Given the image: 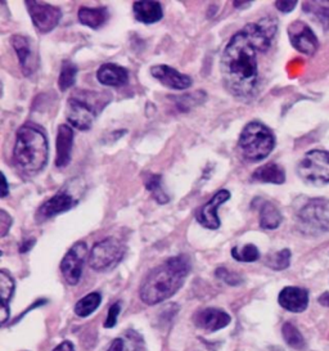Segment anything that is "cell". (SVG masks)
<instances>
[{
	"mask_svg": "<svg viewBox=\"0 0 329 351\" xmlns=\"http://www.w3.org/2000/svg\"><path fill=\"white\" fill-rule=\"evenodd\" d=\"M278 32L274 17L249 22L236 32L223 51L220 70L228 92L236 98L255 97L260 85L257 56L267 53Z\"/></svg>",
	"mask_w": 329,
	"mask_h": 351,
	"instance_id": "cell-1",
	"label": "cell"
},
{
	"mask_svg": "<svg viewBox=\"0 0 329 351\" xmlns=\"http://www.w3.org/2000/svg\"><path fill=\"white\" fill-rule=\"evenodd\" d=\"M72 147H73V130L71 126L62 124L58 126L56 139V166L63 169L71 162Z\"/></svg>",
	"mask_w": 329,
	"mask_h": 351,
	"instance_id": "cell-17",
	"label": "cell"
},
{
	"mask_svg": "<svg viewBox=\"0 0 329 351\" xmlns=\"http://www.w3.org/2000/svg\"><path fill=\"white\" fill-rule=\"evenodd\" d=\"M283 220L280 211L271 202H263L260 207V227L265 230L277 229Z\"/></svg>",
	"mask_w": 329,
	"mask_h": 351,
	"instance_id": "cell-23",
	"label": "cell"
},
{
	"mask_svg": "<svg viewBox=\"0 0 329 351\" xmlns=\"http://www.w3.org/2000/svg\"><path fill=\"white\" fill-rule=\"evenodd\" d=\"M151 73L164 86L174 90H185L193 84V80L188 75L179 73L167 64H156L151 67Z\"/></svg>",
	"mask_w": 329,
	"mask_h": 351,
	"instance_id": "cell-15",
	"label": "cell"
},
{
	"mask_svg": "<svg viewBox=\"0 0 329 351\" xmlns=\"http://www.w3.org/2000/svg\"><path fill=\"white\" fill-rule=\"evenodd\" d=\"M230 199V192L228 189H221L216 195L210 198L208 202L199 207L195 213V219L197 221L210 230H216L220 228V219H219V207L226 201Z\"/></svg>",
	"mask_w": 329,
	"mask_h": 351,
	"instance_id": "cell-12",
	"label": "cell"
},
{
	"mask_svg": "<svg viewBox=\"0 0 329 351\" xmlns=\"http://www.w3.org/2000/svg\"><path fill=\"white\" fill-rule=\"evenodd\" d=\"M282 335L283 339L287 342L288 345L296 350H301L305 346V340L301 332L293 326L292 323H284L282 327Z\"/></svg>",
	"mask_w": 329,
	"mask_h": 351,
	"instance_id": "cell-27",
	"label": "cell"
},
{
	"mask_svg": "<svg viewBox=\"0 0 329 351\" xmlns=\"http://www.w3.org/2000/svg\"><path fill=\"white\" fill-rule=\"evenodd\" d=\"M49 160V143L44 129L26 123L16 133L13 162L23 176H34L45 169Z\"/></svg>",
	"mask_w": 329,
	"mask_h": 351,
	"instance_id": "cell-3",
	"label": "cell"
},
{
	"mask_svg": "<svg viewBox=\"0 0 329 351\" xmlns=\"http://www.w3.org/2000/svg\"><path fill=\"white\" fill-rule=\"evenodd\" d=\"M126 254V245L117 238H104L93 246L89 265L95 271H108L116 268Z\"/></svg>",
	"mask_w": 329,
	"mask_h": 351,
	"instance_id": "cell-5",
	"label": "cell"
},
{
	"mask_svg": "<svg viewBox=\"0 0 329 351\" xmlns=\"http://www.w3.org/2000/svg\"><path fill=\"white\" fill-rule=\"evenodd\" d=\"M291 264V251L288 248L280 250L267 258V265L274 270H284Z\"/></svg>",
	"mask_w": 329,
	"mask_h": 351,
	"instance_id": "cell-30",
	"label": "cell"
},
{
	"mask_svg": "<svg viewBox=\"0 0 329 351\" xmlns=\"http://www.w3.org/2000/svg\"><path fill=\"white\" fill-rule=\"evenodd\" d=\"M107 351H136L133 343L123 337H117L116 340H113L110 349Z\"/></svg>",
	"mask_w": 329,
	"mask_h": 351,
	"instance_id": "cell-31",
	"label": "cell"
},
{
	"mask_svg": "<svg viewBox=\"0 0 329 351\" xmlns=\"http://www.w3.org/2000/svg\"><path fill=\"white\" fill-rule=\"evenodd\" d=\"M25 3L32 23L38 32L48 34L58 26L62 19L61 8L35 0H26Z\"/></svg>",
	"mask_w": 329,
	"mask_h": 351,
	"instance_id": "cell-8",
	"label": "cell"
},
{
	"mask_svg": "<svg viewBox=\"0 0 329 351\" xmlns=\"http://www.w3.org/2000/svg\"><path fill=\"white\" fill-rule=\"evenodd\" d=\"M288 38L292 47L302 54L314 56L319 48L317 35L311 30L308 23L302 21L292 22L288 26Z\"/></svg>",
	"mask_w": 329,
	"mask_h": 351,
	"instance_id": "cell-11",
	"label": "cell"
},
{
	"mask_svg": "<svg viewBox=\"0 0 329 351\" xmlns=\"http://www.w3.org/2000/svg\"><path fill=\"white\" fill-rule=\"evenodd\" d=\"M36 243V239L35 238H29V239H25L22 242V245L20 246L21 254H25V252H29L31 248L34 247V245Z\"/></svg>",
	"mask_w": 329,
	"mask_h": 351,
	"instance_id": "cell-36",
	"label": "cell"
},
{
	"mask_svg": "<svg viewBox=\"0 0 329 351\" xmlns=\"http://www.w3.org/2000/svg\"><path fill=\"white\" fill-rule=\"evenodd\" d=\"M1 180H3V189H1V198H5L10 193V189H8V183H7V178L4 174H1Z\"/></svg>",
	"mask_w": 329,
	"mask_h": 351,
	"instance_id": "cell-39",
	"label": "cell"
},
{
	"mask_svg": "<svg viewBox=\"0 0 329 351\" xmlns=\"http://www.w3.org/2000/svg\"><path fill=\"white\" fill-rule=\"evenodd\" d=\"M86 256H88V246L85 242L80 241V242H76L67 251L64 258H62V276L69 285L75 286L80 282L82 268H84V263H85Z\"/></svg>",
	"mask_w": 329,
	"mask_h": 351,
	"instance_id": "cell-9",
	"label": "cell"
},
{
	"mask_svg": "<svg viewBox=\"0 0 329 351\" xmlns=\"http://www.w3.org/2000/svg\"><path fill=\"white\" fill-rule=\"evenodd\" d=\"M77 17H79L80 23L84 26H88L93 30H98L107 23L110 19V13H108V10L104 7H98V8L82 7L79 10Z\"/></svg>",
	"mask_w": 329,
	"mask_h": 351,
	"instance_id": "cell-21",
	"label": "cell"
},
{
	"mask_svg": "<svg viewBox=\"0 0 329 351\" xmlns=\"http://www.w3.org/2000/svg\"><path fill=\"white\" fill-rule=\"evenodd\" d=\"M14 280L12 278L8 271L1 270L0 271V295H1V305L8 306V302L12 299V295L14 292Z\"/></svg>",
	"mask_w": 329,
	"mask_h": 351,
	"instance_id": "cell-29",
	"label": "cell"
},
{
	"mask_svg": "<svg viewBox=\"0 0 329 351\" xmlns=\"http://www.w3.org/2000/svg\"><path fill=\"white\" fill-rule=\"evenodd\" d=\"M8 319H10V306L1 305V309H0V324L4 326Z\"/></svg>",
	"mask_w": 329,
	"mask_h": 351,
	"instance_id": "cell-37",
	"label": "cell"
},
{
	"mask_svg": "<svg viewBox=\"0 0 329 351\" xmlns=\"http://www.w3.org/2000/svg\"><path fill=\"white\" fill-rule=\"evenodd\" d=\"M215 274L219 278L223 279L224 282L229 283V285H238L239 283L238 276L234 274V273H232V271H229L228 269L219 268L216 270Z\"/></svg>",
	"mask_w": 329,
	"mask_h": 351,
	"instance_id": "cell-34",
	"label": "cell"
},
{
	"mask_svg": "<svg viewBox=\"0 0 329 351\" xmlns=\"http://www.w3.org/2000/svg\"><path fill=\"white\" fill-rule=\"evenodd\" d=\"M254 1H233V5L236 7V8H238V10H243V8H248L251 4H252Z\"/></svg>",
	"mask_w": 329,
	"mask_h": 351,
	"instance_id": "cell-40",
	"label": "cell"
},
{
	"mask_svg": "<svg viewBox=\"0 0 329 351\" xmlns=\"http://www.w3.org/2000/svg\"><path fill=\"white\" fill-rule=\"evenodd\" d=\"M254 182L270 183V184H283L286 182V171L280 165L276 162H270L267 165L260 166L252 174Z\"/></svg>",
	"mask_w": 329,
	"mask_h": 351,
	"instance_id": "cell-22",
	"label": "cell"
},
{
	"mask_svg": "<svg viewBox=\"0 0 329 351\" xmlns=\"http://www.w3.org/2000/svg\"><path fill=\"white\" fill-rule=\"evenodd\" d=\"M12 47L14 52L17 53L19 61H20L21 70L25 76H31L39 67V57L34 51L31 45L30 39L23 35H13Z\"/></svg>",
	"mask_w": 329,
	"mask_h": 351,
	"instance_id": "cell-14",
	"label": "cell"
},
{
	"mask_svg": "<svg viewBox=\"0 0 329 351\" xmlns=\"http://www.w3.org/2000/svg\"><path fill=\"white\" fill-rule=\"evenodd\" d=\"M98 82L106 86H123L129 82V71L116 63H104L97 71Z\"/></svg>",
	"mask_w": 329,
	"mask_h": 351,
	"instance_id": "cell-20",
	"label": "cell"
},
{
	"mask_svg": "<svg viewBox=\"0 0 329 351\" xmlns=\"http://www.w3.org/2000/svg\"><path fill=\"white\" fill-rule=\"evenodd\" d=\"M13 224V219L5 210H0V237H5Z\"/></svg>",
	"mask_w": 329,
	"mask_h": 351,
	"instance_id": "cell-32",
	"label": "cell"
},
{
	"mask_svg": "<svg viewBox=\"0 0 329 351\" xmlns=\"http://www.w3.org/2000/svg\"><path fill=\"white\" fill-rule=\"evenodd\" d=\"M279 305L292 313H302L308 305V291L301 287H284L278 296Z\"/></svg>",
	"mask_w": 329,
	"mask_h": 351,
	"instance_id": "cell-18",
	"label": "cell"
},
{
	"mask_svg": "<svg viewBox=\"0 0 329 351\" xmlns=\"http://www.w3.org/2000/svg\"><path fill=\"white\" fill-rule=\"evenodd\" d=\"M298 221L304 232L319 234L329 230V201L326 198H313L298 211Z\"/></svg>",
	"mask_w": 329,
	"mask_h": 351,
	"instance_id": "cell-7",
	"label": "cell"
},
{
	"mask_svg": "<svg viewBox=\"0 0 329 351\" xmlns=\"http://www.w3.org/2000/svg\"><path fill=\"white\" fill-rule=\"evenodd\" d=\"M53 351H75V349H73V345H72L71 342L64 341V342L60 343Z\"/></svg>",
	"mask_w": 329,
	"mask_h": 351,
	"instance_id": "cell-38",
	"label": "cell"
},
{
	"mask_svg": "<svg viewBox=\"0 0 329 351\" xmlns=\"http://www.w3.org/2000/svg\"><path fill=\"white\" fill-rule=\"evenodd\" d=\"M77 76V67L71 61H64L62 63L61 73L58 77V86L61 92H66L72 88L76 83Z\"/></svg>",
	"mask_w": 329,
	"mask_h": 351,
	"instance_id": "cell-25",
	"label": "cell"
},
{
	"mask_svg": "<svg viewBox=\"0 0 329 351\" xmlns=\"http://www.w3.org/2000/svg\"><path fill=\"white\" fill-rule=\"evenodd\" d=\"M95 117V108L89 102L77 97H72L69 99L66 107V119L71 126L82 132H86L92 128Z\"/></svg>",
	"mask_w": 329,
	"mask_h": 351,
	"instance_id": "cell-10",
	"label": "cell"
},
{
	"mask_svg": "<svg viewBox=\"0 0 329 351\" xmlns=\"http://www.w3.org/2000/svg\"><path fill=\"white\" fill-rule=\"evenodd\" d=\"M144 186H145L148 192L152 193L154 199L160 205H164V204H167L170 201V198L164 193V191L162 189V186H161V176L151 174V176H147L145 180H144Z\"/></svg>",
	"mask_w": 329,
	"mask_h": 351,
	"instance_id": "cell-26",
	"label": "cell"
},
{
	"mask_svg": "<svg viewBox=\"0 0 329 351\" xmlns=\"http://www.w3.org/2000/svg\"><path fill=\"white\" fill-rule=\"evenodd\" d=\"M120 306H121L120 302H116V304H113L112 306L108 310V315H107V319H106V323H104V327H106V328H113V327L116 326L117 317H119V314H120V311H121Z\"/></svg>",
	"mask_w": 329,
	"mask_h": 351,
	"instance_id": "cell-33",
	"label": "cell"
},
{
	"mask_svg": "<svg viewBox=\"0 0 329 351\" xmlns=\"http://www.w3.org/2000/svg\"><path fill=\"white\" fill-rule=\"evenodd\" d=\"M319 304L323 305V306H326V308H329V293L321 295V296L319 298Z\"/></svg>",
	"mask_w": 329,
	"mask_h": 351,
	"instance_id": "cell-41",
	"label": "cell"
},
{
	"mask_svg": "<svg viewBox=\"0 0 329 351\" xmlns=\"http://www.w3.org/2000/svg\"><path fill=\"white\" fill-rule=\"evenodd\" d=\"M79 204V201L71 196L70 193H67L66 191H61L58 193H56L54 196L51 197L49 199H47L38 210L36 213V220L45 221L48 219L57 217L63 213L70 211L71 208L76 206Z\"/></svg>",
	"mask_w": 329,
	"mask_h": 351,
	"instance_id": "cell-13",
	"label": "cell"
},
{
	"mask_svg": "<svg viewBox=\"0 0 329 351\" xmlns=\"http://www.w3.org/2000/svg\"><path fill=\"white\" fill-rule=\"evenodd\" d=\"M193 323L199 330L215 332L226 327L230 323V315L216 308H206L197 311L193 317Z\"/></svg>",
	"mask_w": 329,
	"mask_h": 351,
	"instance_id": "cell-16",
	"label": "cell"
},
{
	"mask_svg": "<svg viewBox=\"0 0 329 351\" xmlns=\"http://www.w3.org/2000/svg\"><path fill=\"white\" fill-rule=\"evenodd\" d=\"M101 302H102V296L98 292H92L77 301V304L75 305V313L82 318L89 317L92 313L98 309Z\"/></svg>",
	"mask_w": 329,
	"mask_h": 351,
	"instance_id": "cell-24",
	"label": "cell"
},
{
	"mask_svg": "<svg viewBox=\"0 0 329 351\" xmlns=\"http://www.w3.org/2000/svg\"><path fill=\"white\" fill-rule=\"evenodd\" d=\"M191 268V260L185 255L167 258L145 276L139 289L141 299L147 305L170 299L182 289Z\"/></svg>",
	"mask_w": 329,
	"mask_h": 351,
	"instance_id": "cell-2",
	"label": "cell"
},
{
	"mask_svg": "<svg viewBox=\"0 0 329 351\" xmlns=\"http://www.w3.org/2000/svg\"><path fill=\"white\" fill-rule=\"evenodd\" d=\"M232 256L236 258V261L254 263V261H257L260 258V251L255 245L248 243V245H245L243 247H233Z\"/></svg>",
	"mask_w": 329,
	"mask_h": 351,
	"instance_id": "cell-28",
	"label": "cell"
},
{
	"mask_svg": "<svg viewBox=\"0 0 329 351\" xmlns=\"http://www.w3.org/2000/svg\"><path fill=\"white\" fill-rule=\"evenodd\" d=\"M238 147L245 160L249 162H260L273 152L276 136L267 125L251 121L241 132Z\"/></svg>",
	"mask_w": 329,
	"mask_h": 351,
	"instance_id": "cell-4",
	"label": "cell"
},
{
	"mask_svg": "<svg viewBox=\"0 0 329 351\" xmlns=\"http://www.w3.org/2000/svg\"><path fill=\"white\" fill-rule=\"evenodd\" d=\"M297 174L302 180L313 186L329 184L328 151H308L298 164Z\"/></svg>",
	"mask_w": 329,
	"mask_h": 351,
	"instance_id": "cell-6",
	"label": "cell"
},
{
	"mask_svg": "<svg viewBox=\"0 0 329 351\" xmlns=\"http://www.w3.org/2000/svg\"><path fill=\"white\" fill-rule=\"evenodd\" d=\"M297 5V1L295 0H289V1H276V7H277L278 11L282 12V13H289V12L293 11Z\"/></svg>",
	"mask_w": 329,
	"mask_h": 351,
	"instance_id": "cell-35",
	"label": "cell"
},
{
	"mask_svg": "<svg viewBox=\"0 0 329 351\" xmlns=\"http://www.w3.org/2000/svg\"><path fill=\"white\" fill-rule=\"evenodd\" d=\"M133 13L135 20L144 25H152L162 20L164 10L160 1L143 0L135 1L133 4Z\"/></svg>",
	"mask_w": 329,
	"mask_h": 351,
	"instance_id": "cell-19",
	"label": "cell"
}]
</instances>
